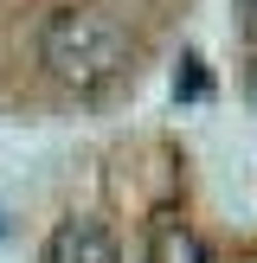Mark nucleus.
<instances>
[{"instance_id":"f257e3e1","label":"nucleus","mask_w":257,"mask_h":263,"mask_svg":"<svg viewBox=\"0 0 257 263\" xmlns=\"http://www.w3.org/2000/svg\"><path fill=\"white\" fill-rule=\"evenodd\" d=\"M39 58L51 64V77H64L77 90H97L128 71V32L97 7H64L39 32Z\"/></svg>"},{"instance_id":"f03ea898","label":"nucleus","mask_w":257,"mask_h":263,"mask_svg":"<svg viewBox=\"0 0 257 263\" xmlns=\"http://www.w3.org/2000/svg\"><path fill=\"white\" fill-rule=\"evenodd\" d=\"M45 263H122V251H116L109 225H97V218H64L45 238Z\"/></svg>"},{"instance_id":"7ed1b4c3","label":"nucleus","mask_w":257,"mask_h":263,"mask_svg":"<svg viewBox=\"0 0 257 263\" xmlns=\"http://www.w3.org/2000/svg\"><path fill=\"white\" fill-rule=\"evenodd\" d=\"M148 263H206V244L193 225H180V218H161V225L148 231Z\"/></svg>"},{"instance_id":"20e7f679","label":"nucleus","mask_w":257,"mask_h":263,"mask_svg":"<svg viewBox=\"0 0 257 263\" xmlns=\"http://www.w3.org/2000/svg\"><path fill=\"white\" fill-rule=\"evenodd\" d=\"M244 20H251V32H257V0H244Z\"/></svg>"},{"instance_id":"39448f33","label":"nucleus","mask_w":257,"mask_h":263,"mask_svg":"<svg viewBox=\"0 0 257 263\" xmlns=\"http://www.w3.org/2000/svg\"><path fill=\"white\" fill-rule=\"evenodd\" d=\"M0 231H7V225H0Z\"/></svg>"},{"instance_id":"423d86ee","label":"nucleus","mask_w":257,"mask_h":263,"mask_svg":"<svg viewBox=\"0 0 257 263\" xmlns=\"http://www.w3.org/2000/svg\"><path fill=\"white\" fill-rule=\"evenodd\" d=\"M251 77H257V71H251Z\"/></svg>"}]
</instances>
